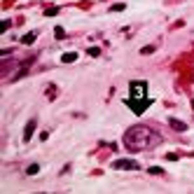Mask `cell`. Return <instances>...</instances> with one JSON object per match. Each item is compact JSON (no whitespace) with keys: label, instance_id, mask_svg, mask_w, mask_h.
Segmentation results:
<instances>
[{"label":"cell","instance_id":"obj_1","mask_svg":"<svg viewBox=\"0 0 194 194\" xmlns=\"http://www.w3.org/2000/svg\"><path fill=\"white\" fill-rule=\"evenodd\" d=\"M124 143H126L129 150L138 152V150H150V147L159 145V143H162V136H157L154 131H150L147 126H133V129L126 131Z\"/></svg>","mask_w":194,"mask_h":194},{"label":"cell","instance_id":"obj_2","mask_svg":"<svg viewBox=\"0 0 194 194\" xmlns=\"http://www.w3.org/2000/svg\"><path fill=\"white\" fill-rule=\"evenodd\" d=\"M145 91H147L145 82H131V98L126 101V103L133 108L136 115H140L147 105H150V96H145Z\"/></svg>","mask_w":194,"mask_h":194},{"label":"cell","instance_id":"obj_3","mask_svg":"<svg viewBox=\"0 0 194 194\" xmlns=\"http://www.w3.org/2000/svg\"><path fill=\"white\" fill-rule=\"evenodd\" d=\"M115 166L117 168H138V164L136 162H117Z\"/></svg>","mask_w":194,"mask_h":194},{"label":"cell","instance_id":"obj_4","mask_svg":"<svg viewBox=\"0 0 194 194\" xmlns=\"http://www.w3.org/2000/svg\"><path fill=\"white\" fill-rule=\"evenodd\" d=\"M33 126H35V122H31V124L26 126V133H24V140H28V138H31V133H33Z\"/></svg>","mask_w":194,"mask_h":194},{"label":"cell","instance_id":"obj_5","mask_svg":"<svg viewBox=\"0 0 194 194\" xmlns=\"http://www.w3.org/2000/svg\"><path fill=\"white\" fill-rule=\"evenodd\" d=\"M171 126H175V129H180V131H185V129H187L185 124H180V122H175V119H171Z\"/></svg>","mask_w":194,"mask_h":194},{"label":"cell","instance_id":"obj_6","mask_svg":"<svg viewBox=\"0 0 194 194\" xmlns=\"http://www.w3.org/2000/svg\"><path fill=\"white\" fill-rule=\"evenodd\" d=\"M75 56H77V54H63V61L70 63V61H75Z\"/></svg>","mask_w":194,"mask_h":194},{"label":"cell","instance_id":"obj_7","mask_svg":"<svg viewBox=\"0 0 194 194\" xmlns=\"http://www.w3.org/2000/svg\"><path fill=\"white\" fill-rule=\"evenodd\" d=\"M33 40H35V33H28V35L26 37H24V42H26V45H31V42Z\"/></svg>","mask_w":194,"mask_h":194}]
</instances>
